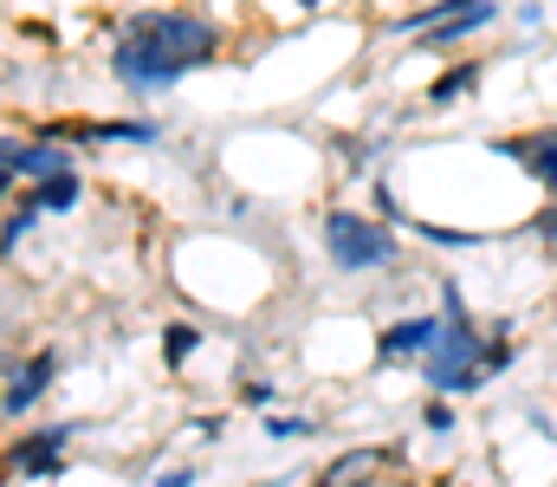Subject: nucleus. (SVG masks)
Masks as SVG:
<instances>
[{"instance_id": "obj_3", "label": "nucleus", "mask_w": 557, "mask_h": 487, "mask_svg": "<svg viewBox=\"0 0 557 487\" xmlns=\"http://www.w3.org/2000/svg\"><path fill=\"white\" fill-rule=\"evenodd\" d=\"M318 241H324V260H331L337 273H383V267L403 260L396 221L363 215V208H331V215L318 221Z\"/></svg>"}, {"instance_id": "obj_13", "label": "nucleus", "mask_w": 557, "mask_h": 487, "mask_svg": "<svg viewBox=\"0 0 557 487\" xmlns=\"http://www.w3.org/2000/svg\"><path fill=\"white\" fill-rule=\"evenodd\" d=\"M195 344H201V331H195L188 319L162 325V364H169V370H182V364L195 357Z\"/></svg>"}, {"instance_id": "obj_14", "label": "nucleus", "mask_w": 557, "mask_h": 487, "mask_svg": "<svg viewBox=\"0 0 557 487\" xmlns=\"http://www.w3.org/2000/svg\"><path fill=\"white\" fill-rule=\"evenodd\" d=\"M39 208H72L78 202V169H65V175H52V182H39V195H33Z\"/></svg>"}, {"instance_id": "obj_20", "label": "nucleus", "mask_w": 557, "mask_h": 487, "mask_svg": "<svg viewBox=\"0 0 557 487\" xmlns=\"http://www.w3.org/2000/svg\"><path fill=\"white\" fill-rule=\"evenodd\" d=\"M221 429H227V416H201V423H195L201 442H221Z\"/></svg>"}, {"instance_id": "obj_10", "label": "nucleus", "mask_w": 557, "mask_h": 487, "mask_svg": "<svg viewBox=\"0 0 557 487\" xmlns=\"http://www.w3.org/2000/svg\"><path fill=\"white\" fill-rule=\"evenodd\" d=\"M480 85H486V65H480V59H454L441 78H428V105L447 111V105H460V98H480Z\"/></svg>"}, {"instance_id": "obj_23", "label": "nucleus", "mask_w": 557, "mask_h": 487, "mask_svg": "<svg viewBox=\"0 0 557 487\" xmlns=\"http://www.w3.org/2000/svg\"><path fill=\"white\" fill-rule=\"evenodd\" d=\"M311 487H370V482H311Z\"/></svg>"}, {"instance_id": "obj_5", "label": "nucleus", "mask_w": 557, "mask_h": 487, "mask_svg": "<svg viewBox=\"0 0 557 487\" xmlns=\"http://www.w3.org/2000/svg\"><path fill=\"white\" fill-rule=\"evenodd\" d=\"M441 331H447V319H441L434 306L403 313L396 325H383V331H376V357H383V364H421V357L441 344Z\"/></svg>"}, {"instance_id": "obj_22", "label": "nucleus", "mask_w": 557, "mask_h": 487, "mask_svg": "<svg viewBox=\"0 0 557 487\" xmlns=\"http://www.w3.org/2000/svg\"><path fill=\"white\" fill-rule=\"evenodd\" d=\"M7 188H13V169H7V162H0V195H7Z\"/></svg>"}, {"instance_id": "obj_4", "label": "nucleus", "mask_w": 557, "mask_h": 487, "mask_svg": "<svg viewBox=\"0 0 557 487\" xmlns=\"http://www.w3.org/2000/svg\"><path fill=\"white\" fill-rule=\"evenodd\" d=\"M493 157H506L545 202H557V124H532V131L493 137Z\"/></svg>"}, {"instance_id": "obj_18", "label": "nucleus", "mask_w": 557, "mask_h": 487, "mask_svg": "<svg viewBox=\"0 0 557 487\" xmlns=\"http://www.w3.org/2000/svg\"><path fill=\"white\" fill-rule=\"evenodd\" d=\"M525 234H532V241H552V247H557V202H545L539 215H525Z\"/></svg>"}, {"instance_id": "obj_21", "label": "nucleus", "mask_w": 557, "mask_h": 487, "mask_svg": "<svg viewBox=\"0 0 557 487\" xmlns=\"http://www.w3.org/2000/svg\"><path fill=\"white\" fill-rule=\"evenodd\" d=\"M156 487H195V468H162Z\"/></svg>"}, {"instance_id": "obj_6", "label": "nucleus", "mask_w": 557, "mask_h": 487, "mask_svg": "<svg viewBox=\"0 0 557 487\" xmlns=\"http://www.w3.org/2000/svg\"><path fill=\"white\" fill-rule=\"evenodd\" d=\"M72 436H78V423L33 429L26 442H13V449H7V468H13V475H33V482H52V475L65 468V449H72Z\"/></svg>"}, {"instance_id": "obj_9", "label": "nucleus", "mask_w": 557, "mask_h": 487, "mask_svg": "<svg viewBox=\"0 0 557 487\" xmlns=\"http://www.w3.org/2000/svg\"><path fill=\"white\" fill-rule=\"evenodd\" d=\"M52 377H59V351H33L13 377H7V390H0V410L7 416H26L46 390H52Z\"/></svg>"}, {"instance_id": "obj_1", "label": "nucleus", "mask_w": 557, "mask_h": 487, "mask_svg": "<svg viewBox=\"0 0 557 487\" xmlns=\"http://www.w3.org/2000/svg\"><path fill=\"white\" fill-rule=\"evenodd\" d=\"M221 26L208 13H188V7H143L117 26L111 39V72L137 92H169L182 85L195 65H214L221 59Z\"/></svg>"}, {"instance_id": "obj_8", "label": "nucleus", "mask_w": 557, "mask_h": 487, "mask_svg": "<svg viewBox=\"0 0 557 487\" xmlns=\"http://www.w3.org/2000/svg\"><path fill=\"white\" fill-rule=\"evenodd\" d=\"M39 137L46 144H59V137H78V144H156L162 131L149 118H104V124H39Z\"/></svg>"}, {"instance_id": "obj_24", "label": "nucleus", "mask_w": 557, "mask_h": 487, "mask_svg": "<svg viewBox=\"0 0 557 487\" xmlns=\"http://www.w3.org/2000/svg\"><path fill=\"white\" fill-rule=\"evenodd\" d=\"M298 7H305V13H311V7H324V0H298Z\"/></svg>"}, {"instance_id": "obj_16", "label": "nucleus", "mask_w": 557, "mask_h": 487, "mask_svg": "<svg viewBox=\"0 0 557 487\" xmlns=\"http://www.w3.org/2000/svg\"><path fill=\"white\" fill-rule=\"evenodd\" d=\"M33 215H39V202H20V208L0 221V254H13V247H20V234L33 228Z\"/></svg>"}, {"instance_id": "obj_11", "label": "nucleus", "mask_w": 557, "mask_h": 487, "mask_svg": "<svg viewBox=\"0 0 557 487\" xmlns=\"http://www.w3.org/2000/svg\"><path fill=\"white\" fill-rule=\"evenodd\" d=\"M416 228V241L428 247H441V254H480V247H493V228H454V221H409Z\"/></svg>"}, {"instance_id": "obj_7", "label": "nucleus", "mask_w": 557, "mask_h": 487, "mask_svg": "<svg viewBox=\"0 0 557 487\" xmlns=\"http://www.w3.org/2000/svg\"><path fill=\"white\" fill-rule=\"evenodd\" d=\"M499 26V0H473V7H460L447 26H434V33H421V52H460V46H473V39H486Z\"/></svg>"}, {"instance_id": "obj_17", "label": "nucleus", "mask_w": 557, "mask_h": 487, "mask_svg": "<svg viewBox=\"0 0 557 487\" xmlns=\"http://www.w3.org/2000/svg\"><path fill=\"white\" fill-rule=\"evenodd\" d=\"M421 429H428V436H447V429H454V403H447V397H428V403H421Z\"/></svg>"}, {"instance_id": "obj_12", "label": "nucleus", "mask_w": 557, "mask_h": 487, "mask_svg": "<svg viewBox=\"0 0 557 487\" xmlns=\"http://www.w3.org/2000/svg\"><path fill=\"white\" fill-rule=\"evenodd\" d=\"M383 468H389V449H370V442H363V449H344L337 462H324V475H318V482H370V487H376Z\"/></svg>"}, {"instance_id": "obj_2", "label": "nucleus", "mask_w": 557, "mask_h": 487, "mask_svg": "<svg viewBox=\"0 0 557 487\" xmlns=\"http://www.w3.org/2000/svg\"><path fill=\"white\" fill-rule=\"evenodd\" d=\"M486 351H493V331L480 319H447L441 344L416 364L421 390H428V397H480V390L493 383Z\"/></svg>"}, {"instance_id": "obj_19", "label": "nucleus", "mask_w": 557, "mask_h": 487, "mask_svg": "<svg viewBox=\"0 0 557 487\" xmlns=\"http://www.w3.org/2000/svg\"><path fill=\"white\" fill-rule=\"evenodd\" d=\"M240 403H253V410H273V403H278V383H267V377L240 383Z\"/></svg>"}, {"instance_id": "obj_15", "label": "nucleus", "mask_w": 557, "mask_h": 487, "mask_svg": "<svg viewBox=\"0 0 557 487\" xmlns=\"http://www.w3.org/2000/svg\"><path fill=\"white\" fill-rule=\"evenodd\" d=\"M267 436H273V442H305V436H318V423H311V416H273V410H267Z\"/></svg>"}]
</instances>
